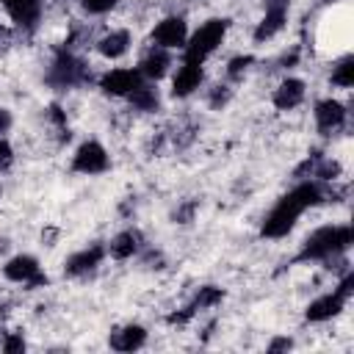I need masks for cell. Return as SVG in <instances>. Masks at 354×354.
Segmentation results:
<instances>
[{
	"instance_id": "cell-4",
	"label": "cell",
	"mask_w": 354,
	"mask_h": 354,
	"mask_svg": "<svg viewBox=\"0 0 354 354\" xmlns=\"http://www.w3.org/2000/svg\"><path fill=\"white\" fill-rule=\"evenodd\" d=\"M227 25H230V19H207L205 25H199V30L194 36H188V41L183 47L185 50L183 61L202 64L207 55H213L218 50V44L224 41V36H227Z\"/></svg>"
},
{
	"instance_id": "cell-33",
	"label": "cell",
	"mask_w": 354,
	"mask_h": 354,
	"mask_svg": "<svg viewBox=\"0 0 354 354\" xmlns=\"http://www.w3.org/2000/svg\"><path fill=\"white\" fill-rule=\"evenodd\" d=\"M11 160H14V149H11V144L6 138H0V169H8Z\"/></svg>"
},
{
	"instance_id": "cell-30",
	"label": "cell",
	"mask_w": 354,
	"mask_h": 354,
	"mask_svg": "<svg viewBox=\"0 0 354 354\" xmlns=\"http://www.w3.org/2000/svg\"><path fill=\"white\" fill-rule=\"evenodd\" d=\"M80 6L88 14H108L116 6V0H80Z\"/></svg>"
},
{
	"instance_id": "cell-10",
	"label": "cell",
	"mask_w": 354,
	"mask_h": 354,
	"mask_svg": "<svg viewBox=\"0 0 354 354\" xmlns=\"http://www.w3.org/2000/svg\"><path fill=\"white\" fill-rule=\"evenodd\" d=\"M141 72L138 69H111L100 77V88L111 97H127L138 83H141Z\"/></svg>"
},
{
	"instance_id": "cell-13",
	"label": "cell",
	"mask_w": 354,
	"mask_h": 354,
	"mask_svg": "<svg viewBox=\"0 0 354 354\" xmlns=\"http://www.w3.org/2000/svg\"><path fill=\"white\" fill-rule=\"evenodd\" d=\"M304 80H299V77H285L277 88H274V97H271V102H274V108L277 111H293V108H299L301 102H304Z\"/></svg>"
},
{
	"instance_id": "cell-14",
	"label": "cell",
	"mask_w": 354,
	"mask_h": 354,
	"mask_svg": "<svg viewBox=\"0 0 354 354\" xmlns=\"http://www.w3.org/2000/svg\"><path fill=\"white\" fill-rule=\"evenodd\" d=\"M8 17L25 28V30H33L41 19V0H3Z\"/></svg>"
},
{
	"instance_id": "cell-22",
	"label": "cell",
	"mask_w": 354,
	"mask_h": 354,
	"mask_svg": "<svg viewBox=\"0 0 354 354\" xmlns=\"http://www.w3.org/2000/svg\"><path fill=\"white\" fill-rule=\"evenodd\" d=\"M221 299H224V290H221V288H216V285H202V288L196 290L191 307H194V310H207V307H216Z\"/></svg>"
},
{
	"instance_id": "cell-32",
	"label": "cell",
	"mask_w": 354,
	"mask_h": 354,
	"mask_svg": "<svg viewBox=\"0 0 354 354\" xmlns=\"http://www.w3.org/2000/svg\"><path fill=\"white\" fill-rule=\"evenodd\" d=\"M0 346H3V351H25V340H22V335H8V337L0 340Z\"/></svg>"
},
{
	"instance_id": "cell-3",
	"label": "cell",
	"mask_w": 354,
	"mask_h": 354,
	"mask_svg": "<svg viewBox=\"0 0 354 354\" xmlns=\"http://www.w3.org/2000/svg\"><path fill=\"white\" fill-rule=\"evenodd\" d=\"M91 80V72L86 66V61H80L75 53H69V47L58 50L50 72H47V83L53 88H75V86H83Z\"/></svg>"
},
{
	"instance_id": "cell-21",
	"label": "cell",
	"mask_w": 354,
	"mask_h": 354,
	"mask_svg": "<svg viewBox=\"0 0 354 354\" xmlns=\"http://www.w3.org/2000/svg\"><path fill=\"white\" fill-rule=\"evenodd\" d=\"M329 80H332V86H337V88H351V86H354V55H343V58L332 66Z\"/></svg>"
},
{
	"instance_id": "cell-36",
	"label": "cell",
	"mask_w": 354,
	"mask_h": 354,
	"mask_svg": "<svg viewBox=\"0 0 354 354\" xmlns=\"http://www.w3.org/2000/svg\"><path fill=\"white\" fill-rule=\"evenodd\" d=\"M296 61H299V53L293 50V53H285V55L279 58V66H285V69H288V66H293Z\"/></svg>"
},
{
	"instance_id": "cell-15",
	"label": "cell",
	"mask_w": 354,
	"mask_h": 354,
	"mask_svg": "<svg viewBox=\"0 0 354 354\" xmlns=\"http://www.w3.org/2000/svg\"><path fill=\"white\" fill-rule=\"evenodd\" d=\"M144 343H147V329L141 324H127V326H119L108 335V346L113 351H124V354L141 348Z\"/></svg>"
},
{
	"instance_id": "cell-35",
	"label": "cell",
	"mask_w": 354,
	"mask_h": 354,
	"mask_svg": "<svg viewBox=\"0 0 354 354\" xmlns=\"http://www.w3.org/2000/svg\"><path fill=\"white\" fill-rule=\"evenodd\" d=\"M8 127H11V113H8V108H0V136L8 133Z\"/></svg>"
},
{
	"instance_id": "cell-34",
	"label": "cell",
	"mask_w": 354,
	"mask_h": 354,
	"mask_svg": "<svg viewBox=\"0 0 354 354\" xmlns=\"http://www.w3.org/2000/svg\"><path fill=\"white\" fill-rule=\"evenodd\" d=\"M293 348V340L290 337H274L268 343V354H277V351H290Z\"/></svg>"
},
{
	"instance_id": "cell-23",
	"label": "cell",
	"mask_w": 354,
	"mask_h": 354,
	"mask_svg": "<svg viewBox=\"0 0 354 354\" xmlns=\"http://www.w3.org/2000/svg\"><path fill=\"white\" fill-rule=\"evenodd\" d=\"M340 163L337 160H332V158H318V163H315V169H313V177L318 180V183H337V177H340Z\"/></svg>"
},
{
	"instance_id": "cell-38",
	"label": "cell",
	"mask_w": 354,
	"mask_h": 354,
	"mask_svg": "<svg viewBox=\"0 0 354 354\" xmlns=\"http://www.w3.org/2000/svg\"><path fill=\"white\" fill-rule=\"evenodd\" d=\"M266 8H290V0H266Z\"/></svg>"
},
{
	"instance_id": "cell-39",
	"label": "cell",
	"mask_w": 354,
	"mask_h": 354,
	"mask_svg": "<svg viewBox=\"0 0 354 354\" xmlns=\"http://www.w3.org/2000/svg\"><path fill=\"white\" fill-rule=\"evenodd\" d=\"M0 191H3V188H0Z\"/></svg>"
},
{
	"instance_id": "cell-25",
	"label": "cell",
	"mask_w": 354,
	"mask_h": 354,
	"mask_svg": "<svg viewBox=\"0 0 354 354\" xmlns=\"http://www.w3.org/2000/svg\"><path fill=\"white\" fill-rule=\"evenodd\" d=\"M47 116H50V122L55 124V130H58V141H69V124H66V113L61 111V105H50L47 108Z\"/></svg>"
},
{
	"instance_id": "cell-37",
	"label": "cell",
	"mask_w": 354,
	"mask_h": 354,
	"mask_svg": "<svg viewBox=\"0 0 354 354\" xmlns=\"http://www.w3.org/2000/svg\"><path fill=\"white\" fill-rule=\"evenodd\" d=\"M8 44H11V30L0 25V53H3V50H8Z\"/></svg>"
},
{
	"instance_id": "cell-28",
	"label": "cell",
	"mask_w": 354,
	"mask_h": 354,
	"mask_svg": "<svg viewBox=\"0 0 354 354\" xmlns=\"http://www.w3.org/2000/svg\"><path fill=\"white\" fill-rule=\"evenodd\" d=\"M318 158H321V152L313 149V152L293 169V177H296V180H310V177H313V169H315V163H318Z\"/></svg>"
},
{
	"instance_id": "cell-1",
	"label": "cell",
	"mask_w": 354,
	"mask_h": 354,
	"mask_svg": "<svg viewBox=\"0 0 354 354\" xmlns=\"http://www.w3.org/2000/svg\"><path fill=\"white\" fill-rule=\"evenodd\" d=\"M335 196H343V194H337L335 188H324V183H318V180H299V185L290 188L285 196H279V202L263 218L260 235L263 238H285L296 227L299 216L307 207H315L326 199L335 202Z\"/></svg>"
},
{
	"instance_id": "cell-8",
	"label": "cell",
	"mask_w": 354,
	"mask_h": 354,
	"mask_svg": "<svg viewBox=\"0 0 354 354\" xmlns=\"http://www.w3.org/2000/svg\"><path fill=\"white\" fill-rule=\"evenodd\" d=\"M346 116H348V111L340 100L329 97V100L315 102V124H318V133H324V136L337 133L346 124Z\"/></svg>"
},
{
	"instance_id": "cell-20",
	"label": "cell",
	"mask_w": 354,
	"mask_h": 354,
	"mask_svg": "<svg viewBox=\"0 0 354 354\" xmlns=\"http://www.w3.org/2000/svg\"><path fill=\"white\" fill-rule=\"evenodd\" d=\"M138 249H141V232H138V230H124V232H119V235L111 241V246H108V252H111L113 260H127V257H133Z\"/></svg>"
},
{
	"instance_id": "cell-11",
	"label": "cell",
	"mask_w": 354,
	"mask_h": 354,
	"mask_svg": "<svg viewBox=\"0 0 354 354\" xmlns=\"http://www.w3.org/2000/svg\"><path fill=\"white\" fill-rule=\"evenodd\" d=\"M205 80V72H202V64L196 61H183L174 80H171V97H188L194 94Z\"/></svg>"
},
{
	"instance_id": "cell-17",
	"label": "cell",
	"mask_w": 354,
	"mask_h": 354,
	"mask_svg": "<svg viewBox=\"0 0 354 354\" xmlns=\"http://www.w3.org/2000/svg\"><path fill=\"white\" fill-rule=\"evenodd\" d=\"M285 22H288V11H285V8H266V14H263V19L257 22L252 39H254L257 44H263V41L274 39V36L285 28Z\"/></svg>"
},
{
	"instance_id": "cell-27",
	"label": "cell",
	"mask_w": 354,
	"mask_h": 354,
	"mask_svg": "<svg viewBox=\"0 0 354 354\" xmlns=\"http://www.w3.org/2000/svg\"><path fill=\"white\" fill-rule=\"evenodd\" d=\"M230 97H232V88H230V86H224V83H218V86H213V88H210L207 102H210V108H213V111H221V108L230 102Z\"/></svg>"
},
{
	"instance_id": "cell-26",
	"label": "cell",
	"mask_w": 354,
	"mask_h": 354,
	"mask_svg": "<svg viewBox=\"0 0 354 354\" xmlns=\"http://www.w3.org/2000/svg\"><path fill=\"white\" fill-rule=\"evenodd\" d=\"M252 64H254L252 55H235V58H230V64H227V77H230V80H241L243 72H246Z\"/></svg>"
},
{
	"instance_id": "cell-7",
	"label": "cell",
	"mask_w": 354,
	"mask_h": 354,
	"mask_svg": "<svg viewBox=\"0 0 354 354\" xmlns=\"http://www.w3.org/2000/svg\"><path fill=\"white\" fill-rule=\"evenodd\" d=\"M152 41H155V47H163V50L185 47V41H188V25H185V19L183 17H163L152 28Z\"/></svg>"
},
{
	"instance_id": "cell-18",
	"label": "cell",
	"mask_w": 354,
	"mask_h": 354,
	"mask_svg": "<svg viewBox=\"0 0 354 354\" xmlns=\"http://www.w3.org/2000/svg\"><path fill=\"white\" fill-rule=\"evenodd\" d=\"M130 44H133L130 30H111V33H105V36L97 41V50H100L102 58L116 61V58H122V55L130 50Z\"/></svg>"
},
{
	"instance_id": "cell-2",
	"label": "cell",
	"mask_w": 354,
	"mask_h": 354,
	"mask_svg": "<svg viewBox=\"0 0 354 354\" xmlns=\"http://www.w3.org/2000/svg\"><path fill=\"white\" fill-rule=\"evenodd\" d=\"M351 243H354V230H351L348 224L318 227L313 235L304 238L301 249L290 257V266L315 263V260H329V257H335V254H346Z\"/></svg>"
},
{
	"instance_id": "cell-12",
	"label": "cell",
	"mask_w": 354,
	"mask_h": 354,
	"mask_svg": "<svg viewBox=\"0 0 354 354\" xmlns=\"http://www.w3.org/2000/svg\"><path fill=\"white\" fill-rule=\"evenodd\" d=\"M343 307H346V299H343L337 290H332V293L318 296L315 301H310V304H307V310H304V318H307L310 324H324V321L335 318Z\"/></svg>"
},
{
	"instance_id": "cell-31",
	"label": "cell",
	"mask_w": 354,
	"mask_h": 354,
	"mask_svg": "<svg viewBox=\"0 0 354 354\" xmlns=\"http://www.w3.org/2000/svg\"><path fill=\"white\" fill-rule=\"evenodd\" d=\"M346 301L351 299V293H354V271H346L343 277H340V282H337V288H335Z\"/></svg>"
},
{
	"instance_id": "cell-9",
	"label": "cell",
	"mask_w": 354,
	"mask_h": 354,
	"mask_svg": "<svg viewBox=\"0 0 354 354\" xmlns=\"http://www.w3.org/2000/svg\"><path fill=\"white\" fill-rule=\"evenodd\" d=\"M102 257H105V246L102 243H91V246H86V249H80V252L66 257L64 274L66 277H86L102 263Z\"/></svg>"
},
{
	"instance_id": "cell-24",
	"label": "cell",
	"mask_w": 354,
	"mask_h": 354,
	"mask_svg": "<svg viewBox=\"0 0 354 354\" xmlns=\"http://www.w3.org/2000/svg\"><path fill=\"white\" fill-rule=\"evenodd\" d=\"M196 210H199V199H185V202H180V205L171 210V221H174V224H191Z\"/></svg>"
},
{
	"instance_id": "cell-29",
	"label": "cell",
	"mask_w": 354,
	"mask_h": 354,
	"mask_svg": "<svg viewBox=\"0 0 354 354\" xmlns=\"http://www.w3.org/2000/svg\"><path fill=\"white\" fill-rule=\"evenodd\" d=\"M194 315H196V310L188 304V307H183V310H177V313H169V315H166V324H171V326H185Z\"/></svg>"
},
{
	"instance_id": "cell-5",
	"label": "cell",
	"mask_w": 354,
	"mask_h": 354,
	"mask_svg": "<svg viewBox=\"0 0 354 354\" xmlns=\"http://www.w3.org/2000/svg\"><path fill=\"white\" fill-rule=\"evenodd\" d=\"M3 277L11 279V282H19L25 285V290H36L41 285H47V274H41L39 268V260L33 254H17L11 257L6 266H3Z\"/></svg>"
},
{
	"instance_id": "cell-16",
	"label": "cell",
	"mask_w": 354,
	"mask_h": 354,
	"mask_svg": "<svg viewBox=\"0 0 354 354\" xmlns=\"http://www.w3.org/2000/svg\"><path fill=\"white\" fill-rule=\"evenodd\" d=\"M169 66H171V55H169V50H163V47H149L147 53H144V58L138 61V72H141V77H147V80H160L166 72H169Z\"/></svg>"
},
{
	"instance_id": "cell-19",
	"label": "cell",
	"mask_w": 354,
	"mask_h": 354,
	"mask_svg": "<svg viewBox=\"0 0 354 354\" xmlns=\"http://www.w3.org/2000/svg\"><path fill=\"white\" fill-rule=\"evenodd\" d=\"M127 100H130L133 111H141V113H155V111L160 108V94H158V88H155L152 83H147V80H141V83L127 94Z\"/></svg>"
},
{
	"instance_id": "cell-6",
	"label": "cell",
	"mask_w": 354,
	"mask_h": 354,
	"mask_svg": "<svg viewBox=\"0 0 354 354\" xmlns=\"http://www.w3.org/2000/svg\"><path fill=\"white\" fill-rule=\"evenodd\" d=\"M111 158L100 141H83L72 155V171L77 174H102L108 171Z\"/></svg>"
}]
</instances>
